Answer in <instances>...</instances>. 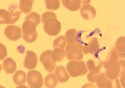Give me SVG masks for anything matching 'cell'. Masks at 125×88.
I'll return each instance as SVG.
<instances>
[{"label": "cell", "mask_w": 125, "mask_h": 88, "mask_svg": "<svg viewBox=\"0 0 125 88\" xmlns=\"http://www.w3.org/2000/svg\"><path fill=\"white\" fill-rule=\"evenodd\" d=\"M38 25L35 21L26 16L22 26V37L25 41L31 43L36 40L38 36L36 28Z\"/></svg>", "instance_id": "1"}, {"label": "cell", "mask_w": 125, "mask_h": 88, "mask_svg": "<svg viewBox=\"0 0 125 88\" xmlns=\"http://www.w3.org/2000/svg\"><path fill=\"white\" fill-rule=\"evenodd\" d=\"M66 68L70 76L73 77L86 74L88 72L86 64L83 61L71 60Z\"/></svg>", "instance_id": "2"}, {"label": "cell", "mask_w": 125, "mask_h": 88, "mask_svg": "<svg viewBox=\"0 0 125 88\" xmlns=\"http://www.w3.org/2000/svg\"><path fill=\"white\" fill-rule=\"evenodd\" d=\"M106 69V75L108 78L110 80L115 79L119 76L125 74V60H118L109 65Z\"/></svg>", "instance_id": "3"}, {"label": "cell", "mask_w": 125, "mask_h": 88, "mask_svg": "<svg viewBox=\"0 0 125 88\" xmlns=\"http://www.w3.org/2000/svg\"><path fill=\"white\" fill-rule=\"evenodd\" d=\"M82 46V44L78 43L68 44L65 51L68 59L70 60H82L83 57Z\"/></svg>", "instance_id": "4"}, {"label": "cell", "mask_w": 125, "mask_h": 88, "mask_svg": "<svg viewBox=\"0 0 125 88\" xmlns=\"http://www.w3.org/2000/svg\"><path fill=\"white\" fill-rule=\"evenodd\" d=\"M43 23L45 32L49 35L55 36L59 34L61 30V24L57 17L47 19Z\"/></svg>", "instance_id": "5"}, {"label": "cell", "mask_w": 125, "mask_h": 88, "mask_svg": "<svg viewBox=\"0 0 125 88\" xmlns=\"http://www.w3.org/2000/svg\"><path fill=\"white\" fill-rule=\"evenodd\" d=\"M27 82L31 88H41L43 84L42 75L36 70L29 71L28 73Z\"/></svg>", "instance_id": "6"}, {"label": "cell", "mask_w": 125, "mask_h": 88, "mask_svg": "<svg viewBox=\"0 0 125 88\" xmlns=\"http://www.w3.org/2000/svg\"><path fill=\"white\" fill-rule=\"evenodd\" d=\"M52 51V50H48L43 52L40 57V60L45 70L49 73L52 72L56 66L55 62L51 58Z\"/></svg>", "instance_id": "7"}, {"label": "cell", "mask_w": 125, "mask_h": 88, "mask_svg": "<svg viewBox=\"0 0 125 88\" xmlns=\"http://www.w3.org/2000/svg\"><path fill=\"white\" fill-rule=\"evenodd\" d=\"M5 34L10 40L15 41L21 37L22 33L20 27L15 25H10L6 28Z\"/></svg>", "instance_id": "8"}, {"label": "cell", "mask_w": 125, "mask_h": 88, "mask_svg": "<svg viewBox=\"0 0 125 88\" xmlns=\"http://www.w3.org/2000/svg\"><path fill=\"white\" fill-rule=\"evenodd\" d=\"M37 62L38 58L35 52L30 51H27L24 62L25 67L29 70L34 69L37 66Z\"/></svg>", "instance_id": "9"}, {"label": "cell", "mask_w": 125, "mask_h": 88, "mask_svg": "<svg viewBox=\"0 0 125 88\" xmlns=\"http://www.w3.org/2000/svg\"><path fill=\"white\" fill-rule=\"evenodd\" d=\"M80 12L81 16L86 20H91L94 18L96 11L95 8L89 4L84 5L81 8Z\"/></svg>", "instance_id": "10"}, {"label": "cell", "mask_w": 125, "mask_h": 88, "mask_svg": "<svg viewBox=\"0 0 125 88\" xmlns=\"http://www.w3.org/2000/svg\"><path fill=\"white\" fill-rule=\"evenodd\" d=\"M100 45L96 37H94L89 42L88 45H83L82 51L85 54L90 53L92 54L99 49Z\"/></svg>", "instance_id": "11"}, {"label": "cell", "mask_w": 125, "mask_h": 88, "mask_svg": "<svg viewBox=\"0 0 125 88\" xmlns=\"http://www.w3.org/2000/svg\"><path fill=\"white\" fill-rule=\"evenodd\" d=\"M18 8V6L14 4H12L9 6L8 11L9 16V24L14 23L19 19L21 13Z\"/></svg>", "instance_id": "12"}, {"label": "cell", "mask_w": 125, "mask_h": 88, "mask_svg": "<svg viewBox=\"0 0 125 88\" xmlns=\"http://www.w3.org/2000/svg\"><path fill=\"white\" fill-rule=\"evenodd\" d=\"M54 73L60 82L65 83L70 78L69 75L63 66H59L56 67Z\"/></svg>", "instance_id": "13"}, {"label": "cell", "mask_w": 125, "mask_h": 88, "mask_svg": "<svg viewBox=\"0 0 125 88\" xmlns=\"http://www.w3.org/2000/svg\"><path fill=\"white\" fill-rule=\"evenodd\" d=\"M3 66L7 74H12L15 72L16 68V63L11 58H6L3 61Z\"/></svg>", "instance_id": "14"}, {"label": "cell", "mask_w": 125, "mask_h": 88, "mask_svg": "<svg viewBox=\"0 0 125 88\" xmlns=\"http://www.w3.org/2000/svg\"><path fill=\"white\" fill-rule=\"evenodd\" d=\"M79 35L78 31L76 29H70L66 33L65 39L68 44L78 43L79 41Z\"/></svg>", "instance_id": "15"}, {"label": "cell", "mask_w": 125, "mask_h": 88, "mask_svg": "<svg viewBox=\"0 0 125 88\" xmlns=\"http://www.w3.org/2000/svg\"><path fill=\"white\" fill-rule=\"evenodd\" d=\"M115 47L118 57L120 58H125V37H120L117 40Z\"/></svg>", "instance_id": "16"}, {"label": "cell", "mask_w": 125, "mask_h": 88, "mask_svg": "<svg viewBox=\"0 0 125 88\" xmlns=\"http://www.w3.org/2000/svg\"><path fill=\"white\" fill-rule=\"evenodd\" d=\"M118 56L115 48H112L108 54L105 61L103 63L104 67L106 68L109 65L117 62Z\"/></svg>", "instance_id": "17"}, {"label": "cell", "mask_w": 125, "mask_h": 88, "mask_svg": "<svg viewBox=\"0 0 125 88\" xmlns=\"http://www.w3.org/2000/svg\"><path fill=\"white\" fill-rule=\"evenodd\" d=\"M26 77L25 72L22 70H18L14 75L13 80L14 83L17 85L24 84L26 82Z\"/></svg>", "instance_id": "18"}, {"label": "cell", "mask_w": 125, "mask_h": 88, "mask_svg": "<svg viewBox=\"0 0 125 88\" xmlns=\"http://www.w3.org/2000/svg\"><path fill=\"white\" fill-rule=\"evenodd\" d=\"M65 55L66 52L64 49L59 48H55L52 51L51 58L54 62H59L63 59Z\"/></svg>", "instance_id": "19"}, {"label": "cell", "mask_w": 125, "mask_h": 88, "mask_svg": "<svg viewBox=\"0 0 125 88\" xmlns=\"http://www.w3.org/2000/svg\"><path fill=\"white\" fill-rule=\"evenodd\" d=\"M62 1L64 7L71 11H77L81 7V1L80 0H63Z\"/></svg>", "instance_id": "20"}, {"label": "cell", "mask_w": 125, "mask_h": 88, "mask_svg": "<svg viewBox=\"0 0 125 88\" xmlns=\"http://www.w3.org/2000/svg\"><path fill=\"white\" fill-rule=\"evenodd\" d=\"M58 81L54 75L51 73L45 77L44 84L45 87L48 88H54L57 85Z\"/></svg>", "instance_id": "21"}, {"label": "cell", "mask_w": 125, "mask_h": 88, "mask_svg": "<svg viewBox=\"0 0 125 88\" xmlns=\"http://www.w3.org/2000/svg\"><path fill=\"white\" fill-rule=\"evenodd\" d=\"M33 3V0L20 1L19 7L21 11L25 13H28L32 10Z\"/></svg>", "instance_id": "22"}, {"label": "cell", "mask_w": 125, "mask_h": 88, "mask_svg": "<svg viewBox=\"0 0 125 88\" xmlns=\"http://www.w3.org/2000/svg\"><path fill=\"white\" fill-rule=\"evenodd\" d=\"M103 64V62L101 61L99 62L98 64H96L93 60H90L87 61L86 65L89 71L91 72L100 70Z\"/></svg>", "instance_id": "23"}, {"label": "cell", "mask_w": 125, "mask_h": 88, "mask_svg": "<svg viewBox=\"0 0 125 88\" xmlns=\"http://www.w3.org/2000/svg\"><path fill=\"white\" fill-rule=\"evenodd\" d=\"M53 45L54 48H59L64 49L66 45L65 38L62 35L58 37L54 41Z\"/></svg>", "instance_id": "24"}, {"label": "cell", "mask_w": 125, "mask_h": 88, "mask_svg": "<svg viewBox=\"0 0 125 88\" xmlns=\"http://www.w3.org/2000/svg\"><path fill=\"white\" fill-rule=\"evenodd\" d=\"M108 80L105 73H102L96 81L97 86L99 88H106Z\"/></svg>", "instance_id": "25"}, {"label": "cell", "mask_w": 125, "mask_h": 88, "mask_svg": "<svg viewBox=\"0 0 125 88\" xmlns=\"http://www.w3.org/2000/svg\"><path fill=\"white\" fill-rule=\"evenodd\" d=\"M9 21V12L5 9H0V24H8Z\"/></svg>", "instance_id": "26"}, {"label": "cell", "mask_w": 125, "mask_h": 88, "mask_svg": "<svg viewBox=\"0 0 125 88\" xmlns=\"http://www.w3.org/2000/svg\"><path fill=\"white\" fill-rule=\"evenodd\" d=\"M46 6L48 10H56L59 9L60 6V2L59 0L45 1Z\"/></svg>", "instance_id": "27"}, {"label": "cell", "mask_w": 125, "mask_h": 88, "mask_svg": "<svg viewBox=\"0 0 125 88\" xmlns=\"http://www.w3.org/2000/svg\"><path fill=\"white\" fill-rule=\"evenodd\" d=\"M101 73L100 70L91 71L87 75V79L90 82L95 83Z\"/></svg>", "instance_id": "28"}, {"label": "cell", "mask_w": 125, "mask_h": 88, "mask_svg": "<svg viewBox=\"0 0 125 88\" xmlns=\"http://www.w3.org/2000/svg\"><path fill=\"white\" fill-rule=\"evenodd\" d=\"M120 81L118 78L113 80L108 79L106 88H121Z\"/></svg>", "instance_id": "29"}, {"label": "cell", "mask_w": 125, "mask_h": 88, "mask_svg": "<svg viewBox=\"0 0 125 88\" xmlns=\"http://www.w3.org/2000/svg\"><path fill=\"white\" fill-rule=\"evenodd\" d=\"M7 55V49L5 46L0 43V60H3Z\"/></svg>", "instance_id": "30"}, {"label": "cell", "mask_w": 125, "mask_h": 88, "mask_svg": "<svg viewBox=\"0 0 125 88\" xmlns=\"http://www.w3.org/2000/svg\"><path fill=\"white\" fill-rule=\"evenodd\" d=\"M42 23L47 19L54 17H57L56 14L53 12L47 11L43 13L42 15Z\"/></svg>", "instance_id": "31"}, {"label": "cell", "mask_w": 125, "mask_h": 88, "mask_svg": "<svg viewBox=\"0 0 125 88\" xmlns=\"http://www.w3.org/2000/svg\"><path fill=\"white\" fill-rule=\"evenodd\" d=\"M82 88H97L94 85L90 83H88L83 86Z\"/></svg>", "instance_id": "32"}, {"label": "cell", "mask_w": 125, "mask_h": 88, "mask_svg": "<svg viewBox=\"0 0 125 88\" xmlns=\"http://www.w3.org/2000/svg\"><path fill=\"white\" fill-rule=\"evenodd\" d=\"M125 75H122L121 78L120 80L121 81L122 85V86L124 88L125 87Z\"/></svg>", "instance_id": "33"}, {"label": "cell", "mask_w": 125, "mask_h": 88, "mask_svg": "<svg viewBox=\"0 0 125 88\" xmlns=\"http://www.w3.org/2000/svg\"><path fill=\"white\" fill-rule=\"evenodd\" d=\"M16 88H29L25 85H20L18 86Z\"/></svg>", "instance_id": "34"}, {"label": "cell", "mask_w": 125, "mask_h": 88, "mask_svg": "<svg viewBox=\"0 0 125 88\" xmlns=\"http://www.w3.org/2000/svg\"><path fill=\"white\" fill-rule=\"evenodd\" d=\"M2 68V67L1 65L0 64V72H1V70Z\"/></svg>", "instance_id": "35"}, {"label": "cell", "mask_w": 125, "mask_h": 88, "mask_svg": "<svg viewBox=\"0 0 125 88\" xmlns=\"http://www.w3.org/2000/svg\"><path fill=\"white\" fill-rule=\"evenodd\" d=\"M0 88H6L5 87L1 85H0Z\"/></svg>", "instance_id": "36"}]
</instances>
